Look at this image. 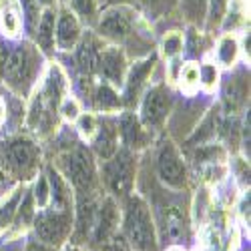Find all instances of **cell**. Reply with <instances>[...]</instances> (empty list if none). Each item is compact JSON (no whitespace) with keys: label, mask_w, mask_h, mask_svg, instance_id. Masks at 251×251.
Segmentation results:
<instances>
[{"label":"cell","mask_w":251,"mask_h":251,"mask_svg":"<svg viewBox=\"0 0 251 251\" xmlns=\"http://www.w3.org/2000/svg\"><path fill=\"white\" fill-rule=\"evenodd\" d=\"M6 113H8V109H6V100L0 97V127H2L4 121H6Z\"/></svg>","instance_id":"obj_33"},{"label":"cell","mask_w":251,"mask_h":251,"mask_svg":"<svg viewBox=\"0 0 251 251\" xmlns=\"http://www.w3.org/2000/svg\"><path fill=\"white\" fill-rule=\"evenodd\" d=\"M245 93H247V85L243 78H239V76L227 78V82L223 85V100L227 104L229 113H235L245 102Z\"/></svg>","instance_id":"obj_22"},{"label":"cell","mask_w":251,"mask_h":251,"mask_svg":"<svg viewBox=\"0 0 251 251\" xmlns=\"http://www.w3.org/2000/svg\"><path fill=\"white\" fill-rule=\"evenodd\" d=\"M100 36L91 32V30H85L82 32V38L80 43L76 45V49L73 50L75 54V65L80 73V76H97V62H99V52L102 49V43H100Z\"/></svg>","instance_id":"obj_15"},{"label":"cell","mask_w":251,"mask_h":251,"mask_svg":"<svg viewBox=\"0 0 251 251\" xmlns=\"http://www.w3.org/2000/svg\"><path fill=\"white\" fill-rule=\"evenodd\" d=\"M117 125H119V137H121V145L127 147L131 151H139L143 147H147L151 131L143 127V123L139 121V117L133 111H125L117 117Z\"/></svg>","instance_id":"obj_16"},{"label":"cell","mask_w":251,"mask_h":251,"mask_svg":"<svg viewBox=\"0 0 251 251\" xmlns=\"http://www.w3.org/2000/svg\"><path fill=\"white\" fill-rule=\"evenodd\" d=\"M239 40L235 34L227 32L219 38V43L215 47V56H217V65L219 67H233L237 62V56H239Z\"/></svg>","instance_id":"obj_21"},{"label":"cell","mask_w":251,"mask_h":251,"mask_svg":"<svg viewBox=\"0 0 251 251\" xmlns=\"http://www.w3.org/2000/svg\"><path fill=\"white\" fill-rule=\"evenodd\" d=\"M102 251H133L121 233H115L111 239H107L102 243Z\"/></svg>","instance_id":"obj_32"},{"label":"cell","mask_w":251,"mask_h":251,"mask_svg":"<svg viewBox=\"0 0 251 251\" xmlns=\"http://www.w3.org/2000/svg\"><path fill=\"white\" fill-rule=\"evenodd\" d=\"M181 8L191 23H199V20H205L207 0H181Z\"/></svg>","instance_id":"obj_30"},{"label":"cell","mask_w":251,"mask_h":251,"mask_svg":"<svg viewBox=\"0 0 251 251\" xmlns=\"http://www.w3.org/2000/svg\"><path fill=\"white\" fill-rule=\"evenodd\" d=\"M67 6L78 16L82 25H95L99 18V0H69Z\"/></svg>","instance_id":"obj_23"},{"label":"cell","mask_w":251,"mask_h":251,"mask_svg":"<svg viewBox=\"0 0 251 251\" xmlns=\"http://www.w3.org/2000/svg\"><path fill=\"white\" fill-rule=\"evenodd\" d=\"M119 225H121V209L117 205V199L107 193L104 197L99 199L91 235L97 243H104L115 233H119Z\"/></svg>","instance_id":"obj_12"},{"label":"cell","mask_w":251,"mask_h":251,"mask_svg":"<svg viewBox=\"0 0 251 251\" xmlns=\"http://www.w3.org/2000/svg\"><path fill=\"white\" fill-rule=\"evenodd\" d=\"M56 8H43L38 16V23L32 30L34 45L38 50H43L47 54L54 52V20H56Z\"/></svg>","instance_id":"obj_19"},{"label":"cell","mask_w":251,"mask_h":251,"mask_svg":"<svg viewBox=\"0 0 251 251\" xmlns=\"http://www.w3.org/2000/svg\"><path fill=\"white\" fill-rule=\"evenodd\" d=\"M100 183H104L107 191L115 199H127L133 193L135 175H137V155L135 151L121 147L113 157L102 161Z\"/></svg>","instance_id":"obj_5"},{"label":"cell","mask_w":251,"mask_h":251,"mask_svg":"<svg viewBox=\"0 0 251 251\" xmlns=\"http://www.w3.org/2000/svg\"><path fill=\"white\" fill-rule=\"evenodd\" d=\"M183 49H185V38L179 30H171L163 36V43H161V50L163 54L173 60V58H179L183 54Z\"/></svg>","instance_id":"obj_24"},{"label":"cell","mask_w":251,"mask_h":251,"mask_svg":"<svg viewBox=\"0 0 251 251\" xmlns=\"http://www.w3.org/2000/svg\"><path fill=\"white\" fill-rule=\"evenodd\" d=\"M159 231H161V237L171 243V245H177L183 241L185 237V215L181 211L179 205H165L161 207L159 211Z\"/></svg>","instance_id":"obj_17"},{"label":"cell","mask_w":251,"mask_h":251,"mask_svg":"<svg viewBox=\"0 0 251 251\" xmlns=\"http://www.w3.org/2000/svg\"><path fill=\"white\" fill-rule=\"evenodd\" d=\"M179 80L185 91H195L199 89V65L197 62H185L179 69Z\"/></svg>","instance_id":"obj_26"},{"label":"cell","mask_w":251,"mask_h":251,"mask_svg":"<svg viewBox=\"0 0 251 251\" xmlns=\"http://www.w3.org/2000/svg\"><path fill=\"white\" fill-rule=\"evenodd\" d=\"M219 82V69L213 62H205V65H199V87L211 91L217 87Z\"/></svg>","instance_id":"obj_29"},{"label":"cell","mask_w":251,"mask_h":251,"mask_svg":"<svg viewBox=\"0 0 251 251\" xmlns=\"http://www.w3.org/2000/svg\"><path fill=\"white\" fill-rule=\"evenodd\" d=\"M62 177L71 185L75 197H99L100 191V175L93 151L85 143H76L60 155Z\"/></svg>","instance_id":"obj_1"},{"label":"cell","mask_w":251,"mask_h":251,"mask_svg":"<svg viewBox=\"0 0 251 251\" xmlns=\"http://www.w3.org/2000/svg\"><path fill=\"white\" fill-rule=\"evenodd\" d=\"M93 102H95V109L102 111V113H115L123 107V99L119 89L107 85V82H100V85L91 93Z\"/></svg>","instance_id":"obj_20"},{"label":"cell","mask_w":251,"mask_h":251,"mask_svg":"<svg viewBox=\"0 0 251 251\" xmlns=\"http://www.w3.org/2000/svg\"><path fill=\"white\" fill-rule=\"evenodd\" d=\"M171 93L165 85H153L143 91L141 107H139V121L143 123L145 129L157 131L161 129L167 117L171 113Z\"/></svg>","instance_id":"obj_7"},{"label":"cell","mask_w":251,"mask_h":251,"mask_svg":"<svg viewBox=\"0 0 251 251\" xmlns=\"http://www.w3.org/2000/svg\"><path fill=\"white\" fill-rule=\"evenodd\" d=\"M135 23H137V14L131 6H109L107 10L99 12L97 18V34L102 40H109L111 45H121L125 40H129L133 36L135 30Z\"/></svg>","instance_id":"obj_6"},{"label":"cell","mask_w":251,"mask_h":251,"mask_svg":"<svg viewBox=\"0 0 251 251\" xmlns=\"http://www.w3.org/2000/svg\"><path fill=\"white\" fill-rule=\"evenodd\" d=\"M0 169L10 179L30 181L40 173V149L26 137H16L4 143L0 155Z\"/></svg>","instance_id":"obj_4"},{"label":"cell","mask_w":251,"mask_h":251,"mask_svg":"<svg viewBox=\"0 0 251 251\" xmlns=\"http://www.w3.org/2000/svg\"><path fill=\"white\" fill-rule=\"evenodd\" d=\"M25 30V18L18 0H0V34L6 40L20 36Z\"/></svg>","instance_id":"obj_18"},{"label":"cell","mask_w":251,"mask_h":251,"mask_svg":"<svg viewBox=\"0 0 251 251\" xmlns=\"http://www.w3.org/2000/svg\"><path fill=\"white\" fill-rule=\"evenodd\" d=\"M119 147H121V137H119L117 117H109L104 113V117H99L97 133L91 141V151L97 159L107 161L109 157L117 153Z\"/></svg>","instance_id":"obj_13"},{"label":"cell","mask_w":251,"mask_h":251,"mask_svg":"<svg viewBox=\"0 0 251 251\" xmlns=\"http://www.w3.org/2000/svg\"><path fill=\"white\" fill-rule=\"evenodd\" d=\"M227 8H229V0H207V8H205L207 26L209 28L219 26L223 20H225Z\"/></svg>","instance_id":"obj_25"},{"label":"cell","mask_w":251,"mask_h":251,"mask_svg":"<svg viewBox=\"0 0 251 251\" xmlns=\"http://www.w3.org/2000/svg\"><path fill=\"white\" fill-rule=\"evenodd\" d=\"M125 201L127 205H125L121 235L127 239L133 251H157V227L147 201L135 193Z\"/></svg>","instance_id":"obj_2"},{"label":"cell","mask_w":251,"mask_h":251,"mask_svg":"<svg viewBox=\"0 0 251 251\" xmlns=\"http://www.w3.org/2000/svg\"><path fill=\"white\" fill-rule=\"evenodd\" d=\"M82 32H85V25L78 20V16L67 4H58L54 20V50L73 52L80 43Z\"/></svg>","instance_id":"obj_11"},{"label":"cell","mask_w":251,"mask_h":251,"mask_svg":"<svg viewBox=\"0 0 251 251\" xmlns=\"http://www.w3.org/2000/svg\"><path fill=\"white\" fill-rule=\"evenodd\" d=\"M75 123H76V129H78V135L82 137V141H89L91 143L93 137H95V133H97L99 117L93 115V113H80Z\"/></svg>","instance_id":"obj_28"},{"label":"cell","mask_w":251,"mask_h":251,"mask_svg":"<svg viewBox=\"0 0 251 251\" xmlns=\"http://www.w3.org/2000/svg\"><path fill=\"white\" fill-rule=\"evenodd\" d=\"M36 2L43 6V8H54V6H58V0H36Z\"/></svg>","instance_id":"obj_34"},{"label":"cell","mask_w":251,"mask_h":251,"mask_svg":"<svg viewBox=\"0 0 251 251\" xmlns=\"http://www.w3.org/2000/svg\"><path fill=\"white\" fill-rule=\"evenodd\" d=\"M58 113L65 117L67 121H71V123H75L76 119H78V115H80V107H78V100L75 99V97H65L60 100V104H58Z\"/></svg>","instance_id":"obj_31"},{"label":"cell","mask_w":251,"mask_h":251,"mask_svg":"<svg viewBox=\"0 0 251 251\" xmlns=\"http://www.w3.org/2000/svg\"><path fill=\"white\" fill-rule=\"evenodd\" d=\"M173 251H179V249H173Z\"/></svg>","instance_id":"obj_36"},{"label":"cell","mask_w":251,"mask_h":251,"mask_svg":"<svg viewBox=\"0 0 251 251\" xmlns=\"http://www.w3.org/2000/svg\"><path fill=\"white\" fill-rule=\"evenodd\" d=\"M32 221H34V231L40 241L47 245H58L71 235L75 213L54 211V209L45 207L34 213Z\"/></svg>","instance_id":"obj_9"},{"label":"cell","mask_w":251,"mask_h":251,"mask_svg":"<svg viewBox=\"0 0 251 251\" xmlns=\"http://www.w3.org/2000/svg\"><path fill=\"white\" fill-rule=\"evenodd\" d=\"M127 71L129 60L125 50L119 45H102L97 62V76L100 78V82H107L115 89H123Z\"/></svg>","instance_id":"obj_10"},{"label":"cell","mask_w":251,"mask_h":251,"mask_svg":"<svg viewBox=\"0 0 251 251\" xmlns=\"http://www.w3.org/2000/svg\"><path fill=\"white\" fill-rule=\"evenodd\" d=\"M40 50L32 43H16L6 49L0 67V78L16 93H26L38 73Z\"/></svg>","instance_id":"obj_3"},{"label":"cell","mask_w":251,"mask_h":251,"mask_svg":"<svg viewBox=\"0 0 251 251\" xmlns=\"http://www.w3.org/2000/svg\"><path fill=\"white\" fill-rule=\"evenodd\" d=\"M157 175H159V181L173 191H183L187 187V179H189L187 165H185L179 149L175 147V143L169 139L163 141V145L159 147Z\"/></svg>","instance_id":"obj_8"},{"label":"cell","mask_w":251,"mask_h":251,"mask_svg":"<svg viewBox=\"0 0 251 251\" xmlns=\"http://www.w3.org/2000/svg\"><path fill=\"white\" fill-rule=\"evenodd\" d=\"M155 62H157V54H151L147 58L137 60L133 67H129L127 76H125V82H123V93H121L123 104L131 107V104L141 97L145 85H147V78L151 76V73L155 69Z\"/></svg>","instance_id":"obj_14"},{"label":"cell","mask_w":251,"mask_h":251,"mask_svg":"<svg viewBox=\"0 0 251 251\" xmlns=\"http://www.w3.org/2000/svg\"><path fill=\"white\" fill-rule=\"evenodd\" d=\"M69 2V0H58V4H67Z\"/></svg>","instance_id":"obj_35"},{"label":"cell","mask_w":251,"mask_h":251,"mask_svg":"<svg viewBox=\"0 0 251 251\" xmlns=\"http://www.w3.org/2000/svg\"><path fill=\"white\" fill-rule=\"evenodd\" d=\"M20 10H23V18H25V28L32 34L36 23H38V16L43 12V6H40L36 0H18Z\"/></svg>","instance_id":"obj_27"}]
</instances>
